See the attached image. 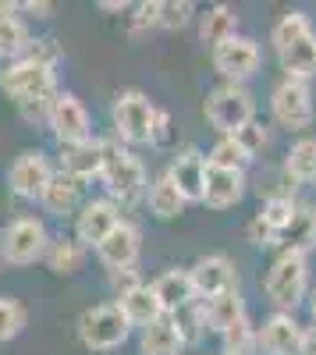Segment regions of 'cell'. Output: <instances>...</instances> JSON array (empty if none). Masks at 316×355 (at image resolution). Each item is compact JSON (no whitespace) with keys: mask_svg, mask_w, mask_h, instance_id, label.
<instances>
[{"mask_svg":"<svg viewBox=\"0 0 316 355\" xmlns=\"http://www.w3.org/2000/svg\"><path fill=\"white\" fill-rule=\"evenodd\" d=\"M146 202H150V214L157 217V220H175V217H182L185 214V199H182V192L167 182V174H160L157 182L146 189Z\"/></svg>","mask_w":316,"mask_h":355,"instance_id":"83f0119b","label":"cell"},{"mask_svg":"<svg viewBox=\"0 0 316 355\" xmlns=\"http://www.w3.org/2000/svg\"><path fill=\"white\" fill-rule=\"evenodd\" d=\"M61 171L71 174L75 182H93L103 171V139L93 135L85 142H75V146H61Z\"/></svg>","mask_w":316,"mask_h":355,"instance_id":"ac0fdd59","label":"cell"},{"mask_svg":"<svg viewBox=\"0 0 316 355\" xmlns=\"http://www.w3.org/2000/svg\"><path fill=\"white\" fill-rule=\"evenodd\" d=\"M43 259H46V266L53 274H75V270H82V263H85V249L75 239H50Z\"/></svg>","mask_w":316,"mask_h":355,"instance_id":"1f68e13d","label":"cell"},{"mask_svg":"<svg viewBox=\"0 0 316 355\" xmlns=\"http://www.w3.org/2000/svg\"><path fill=\"white\" fill-rule=\"evenodd\" d=\"M260 345H256V323L249 316H242L235 327H227L220 334V355H256Z\"/></svg>","mask_w":316,"mask_h":355,"instance_id":"d6a6232c","label":"cell"},{"mask_svg":"<svg viewBox=\"0 0 316 355\" xmlns=\"http://www.w3.org/2000/svg\"><path fill=\"white\" fill-rule=\"evenodd\" d=\"M82 202H85L82 199V182H75V178L64 174V171H53L50 185L40 196V206L50 217H71V214H78Z\"/></svg>","mask_w":316,"mask_h":355,"instance_id":"ffe728a7","label":"cell"},{"mask_svg":"<svg viewBox=\"0 0 316 355\" xmlns=\"http://www.w3.org/2000/svg\"><path fill=\"white\" fill-rule=\"evenodd\" d=\"M284 182L295 185H316V139L302 135L292 142L288 157H284Z\"/></svg>","mask_w":316,"mask_h":355,"instance_id":"cb8c5ba5","label":"cell"},{"mask_svg":"<svg viewBox=\"0 0 316 355\" xmlns=\"http://www.w3.org/2000/svg\"><path fill=\"white\" fill-rule=\"evenodd\" d=\"M50 231L40 217H15L0 227V263L11 266H33L46 256Z\"/></svg>","mask_w":316,"mask_h":355,"instance_id":"52a82bcc","label":"cell"},{"mask_svg":"<svg viewBox=\"0 0 316 355\" xmlns=\"http://www.w3.org/2000/svg\"><path fill=\"white\" fill-rule=\"evenodd\" d=\"M167 320H170V327L178 331V338H182L185 348L188 345H199V341H203V334H207V320H203V306H199V299L188 302V306H182V309H175V313H167Z\"/></svg>","mask_w":316,"mask_h":355,"instance_id":"4dcf8cb0","label":"cell"},{"mask_svg":"<svg viewBox=\"0 0 316 355\" xmlns=\"http://www.w3.org/2000/svg\"><path fill=\"white\" fill-rule=\"evenodd\" d=\"M107 284L114 291V302H118V299H125L128 291H135L139 284H146V281H142V274L135 270V266H128V270H107Z\"/></svg>","mask_w":316,"mask_h":355,"instance_id":"f35d334b","label":"cell"},{"mask_svg":"<svg viewBox=\"0 0 316 355\" xmlns=\"http://www.w3.org/2000/svg\"><path fill=\"white\" fill-rule=\"evenodd\" d=\"M46 128L53 132V139L61 146H75L93 139V121H89V110L82 107V100L75 93H57L50 100V117H46Z\"/></svg>","mask_w":316,"mask_h":355,"instance_id":"8fae6325","label":"cell"},{"mask_svg":"<svg viewBox=\"0 0 316 355\" xmlns=\"http://www.w3.org/2000/svg\"><path fill=\"white\" fill-rule=\"evenodd\" d=\"M245 242L256 245V249H267V245H277V234H274L260 217H252V220L245 224Z\"/></svg>","mask_w":316,"mask_h":355,"instance_id":"b9f144b4","label":"cell"},{"mask_svg":"<svg viewBox=\"0 0 316 355\" xmlns=\"http://www.w3.org/2000/svg\"><path fill=\"white\" fill-rule=\"evenodd\" d=\"M139 252H142V231L132 220H121L96 245V259L107 266V270H128V266H135Z\"/></svg>","mask_w":316,"mask_h":355,"instance_id":"2e32d148","label":"cell"},{"mask_svg":"<svg viewBox=\"0 0 316 355\" xmlns=\"http://www.w3.org/2000/svg\"><path fill=\"white\" fill-rule=\"evenodd\" d=\"M199 306H203L207 331H213V334H224L227 327H235L242 316H249V313H245V299H242L238 288L220 291V295H213V299H203Z\"/></svg>","mask_w":316,"mask_h":355,"instance_id":"603a6c76","label":"cell"},{"mask_svg":"<svg viewBox=\"0 0 316 355\" xmlns=\"http://www.w3.org/2000/svg\"><path fill=\"white\" fill-rule=\"evenodd\" d=\"M306 306H309V316H313V323H316V288L309 291V299H306Z\"/></svg>","mask_w":316,"mask_h":355,"instance_id":"7dc6e473","label":"cell"},{"mask_svg":"<svg viewBox=\"0 0 316 355\" xmlns=\"http://www.w3.org/2000/svg\"><path fill=\"white\" fill-rule=\"evenodd\" d=\"M295 210H299V199L295 196H270V199H263V206H260V217L274 234H281L284 227L292 224V217H295Z\"/></svg>","mask_w":316,"mask_h":355,"instance_id":"836d02e7","label":"cell"},{"mask_svg":"<svg viewBox=\"0 0 316 355\" xmlns=\"http://www.w3.org/2000/svg\"><path fill=\"white\" fill-rule=\"evenodd\" d=\"M302 355H316V323L302 331Z\"/></svg>","mask_w":316,"mask_h":355,"instance_id":"ee69618b","label":"cell"},{"mask_svg":"<svg viewBox=\"0 0 316 355\" xmlns=\"http://www.w3.org/2000/svg\"><path fill=\"white\" fill-rule=\"evenodd\" d=\"M157 11H160L157 0H146V4L135 8V15H132V40H142L150 28H157Z\"/></svg>","mask_w":316,"mask_h":355,"instance_id":"ab89813d","label":"cell"},{"mask_svg":"<svg viewBox=\"0 0 316 355\" xmlns=\"http://www.w3.org/2000/svg\"><path fill=\"white\" fill-rule=\"evenodd\" d=\"M75 331H78V341L89 352H114V348H121L132 338V323L125 320L118 302H103V306L85 309L78 316Z\"/></svg>","mask_w":316,"mask_h":355,"instance_id":"8992f818","label":"cell"},{"mask_svg":"<svg viewBox=\"0 0 316 355\" xmlns=\"http://www.w3.org/2000/svg\"><path fill=\"white\" fill-rule=\"evenodd\" d=\"M213 71L231 82V85H245L256 71H260V46L252 36H231L220 46H213Z\"/></svg>","mask_w":316,"mask_h":355,"instance_id":"30bf717a","label":"cell"},{"mask_svg":"<svg viewBox=\"0 0 316 355\" xmlns=\"http://www.w3.org/2000/svg\"><path fill=\"white\" fill-rule=\"evenodd\" d=\"M245 196V174L242 171H220V167H207V185H203V206L210 210H231Z\"/></svg>","mask_w":316,"mask_h":355,"instance_id":"d6986e66","label":"cell"},{"mask_svg":"<svg viewBox=\"0 0 316 355\" xmlns=\"http://www.w3.org/2000/svg\"><path fill=\"white\" fill-rule=\"evenodd\" d=\"M28 323V309L18 302V299H8V295H0V345L15 341Z\"/></svg>","mask_w":316,"mask_h":355,"instance_id":"e575fe53","label":"cell"},{"mask_svg":"<svg viewBox=\"0 0 316 355\" xmlns=\"http://www.w3.org/2000/svg\"><path fill=\"white\" fill-rule=\"evenodd\" d=\"M28 43H33V33H28V25L18 15L0 18V61L4 64L18 61V57L28 50Z\"/></svg>","mask_w":316,"mask_h":355,"instance_id":"f546056e","label":"cell"},{"mask_svg":"<svg viewBox=\"0 0 316 355\" xmlns=\"http://www.w3.org/2000/svg\"><path fill=\"white\" fill-rule=\"evenodd\" d=\"M18 11H33V15H40V18H50V11H53V4H36V0H28V4H18Z\"/></svg>","mask_w":316,"mask_h":355,"instance_id":"7bdbcfd3","label":"cell"},{"mask_svg":"<svg viewBox=\"0 0 316 355\" xmlns=\"http://www.w3.org/2000/svg\"><path fill=\"white\" fill-rule=\"evenodd\" d=\"M192 18H195V4H188V0H164L157 11V28H164V33H182Z\"/></svg>","mask_w":316,"mask_h":355,"instance_id":"d590c367","label":"cell"},{"mask_svg":"<svg viewBox=\"0 0 316 355\" xmlns=\"http://www.w3.org/2000/svg\"><path fill=\"white\" fill-rule=\"evenodd\" d=\"M118 306H121L125 320L132 323V327H139V331H146L150 323H157L164 316V309H160V302H157V295H153L150 284H139L135 291H128L125 299H118Z\"/></svg>","mask_w":316,"mask_h":355,"instance_id":"484cf974","label":"cell"},{"mask_svg":"<svg viewBox=\"0 0 316 355\" xmlns=\"http://www.w3.org/2000/svg\"><path fill=\"white\" fill-rule=\"evenodd\" d=\"M203 114L213 132L220 135H238L252 117H256V96L249 93L245 85H231V82H220L207 93Z\"/></svg>","mask_w":316,"mask_h":355,"instance_id":"5b68a950","label":"cell"},{"mask_svg":"<svg viewBox=\"0 0 316 355\" xmlns=\"http://www.w3.org/2000/svg\"><path fill=\"white\" fill-rule=\"evenodd\" d=\"M263 291H267V302L274 306V313L295 316V309L306 306L309 299V256L281 252L263 277Z\"/></svg>","mask_w":316,"mask_h":355,"instance_id":"277c9868","label":"cell"},{"mask_svg":"<svg viewBox=\"0 0 316 355\" xmlns=\"http://www.w3.org/2000/svg\"><path fill=\"white\" fill-rule=\"evenodd\" d=\"M21 61H33V64H40V68L57 71V64H61V46H57V40H50V36L33 40V43H28V50L21 53Z\"/></svg>","mask_w":316,"mask_h":355,"instance_id":"8d00e7d4","label":"cell"},{"mask_svg":"<svg viewBox=\"0 0 316 355\" xmlns=\"http://www.w3.org/2000/svg\"><path fill=\"white\" fill-rule=\"evenodd\" d=\"M302 323L292 313H270L256 327V345L263 355H302Z\"/></svg>","mask_w":316,"mask_h":355,"instance_id":"5bb4252c","label":"cell"},{"mask_svg":"<svg viewBox=\"0 0 316 355\" xmlns=\"http://www.w3.org/2000/svg\"><path fill=\"white\" fill-rule=\"evenodd\" d=\"M150 288H153V295H157L164 316L175 313V309H182V306H188V302H195V288H192V277H188L185 266H170V270H164Z\"/></svg>","mask_w":316,"mask_h":355,"instance_id":"44dd1931","label":"cell"},{"mask_svg":"<svg viewBox=\"0 0 316 355\" xmlns=\"http://www.w3.org/2000/svg\"><path fill=\"white\" fill-rule=\"evenodd\" d=\"M114 139L125 146H157V117L160 107L142 89H121L110 103Z\"/></svg>","mask_w":316,"mask_h":355,"instance_id":"3957f363","label":"cell"},{"mask_svg":"<svg viewBox=\"0 0 316 355\" xmlns=\"http://www.w3.org/2000/svg\"><path fill=\"white\" fill-rule=\"evenodd\" d=\"M100 182L107 189V199L121 210H132L139 199H146V167L142 160L125 150L118 139H103V171H100Z\"/></svg>","mask_w":316,"mask_h":355,"instance_id":"7a4b0ae2","label":"cell"},{"mask_svg":"<svg viewBox=\"0 0 316 355\" xmlns=\"http://www.w3.org/2000/svg\"><path fill=\"white\" fill-rule=\"evenodd\" d=\"M270 43H274L284 78L309 82L316 75V28H313V18L306 11L281 15L274 33H270Z\"/></svg>","mask_w":316,"mask_h":355,"instance_id":"6da1fadb","label":"cell"},{"mask_svg":"<svg viewBox=\"0 0 316 355\" xmlns=\"http://www.w3.org/2000/svg\"><path fill=\"white\" fill-rule=\"evenodd\" d=\"M313 89L309 82H299V78H281L270 93V117L274 125L284 128V132H306L313 125Z\"/></svg>","mask_w":316,"mask_h":355,"instance_id":"ba28073f","label":"cell"},{"mask_svg":"<svg viewBox=\"0 0 316 355\" xmlns=\"http://www.w3.org/2000/svg\"><path fill=\"white\" fill-rule=\"evenodd\" d=\"M100 11H128V4H125V0H103Z\"/></svg>","mask_w":316,"mask_h":355,"instance_id":"f6af8a7d","label":"cell"},{"mask_svg":"<svg viewBox=\"0 0 316 355\" xmlns=\"http://www.w3.org/2000/svg\"><path fill=\"white\" fill-rule=\"evenodd\" d=\"M188 277H192V288H195V299H213L220 291H231L238 288V270L227 256H203L188 266Z\"/></svg>","mask_w":316,"mask_h":355,"instance_id":"9a60e30c","label":"cell"},{"mask_svg":"<svg viewBox=\"0 0 316 355\" xmlns=\"http://www.w3.org/2000/svg\"><path fill=\"white\" fill-rule=\"evenodd\" d=\"M182 338L170 327V320L160 316L146 331H139V355H182Z\"/></svg>","mask_w":316,"mask_h":355,"instance_id":"4316f807","label":"cell"},{"mask_svg":"<svg viewBox=\"0 0 316 355\" xmlns=\"http://www.w3.org/2000/svg\"><path fill=\"white\" fill-rule=\"evenodd\" d=\"M0 270H4V263H0Z\"/></svg>","mask_w":316,"mask_h":355,"instance_id":"c3c4849f","label":"cell"},{"mask_svg":"<svg viewBox=\"0 0 316 355\" xmlns=\"http://www.w3.org/2000/svg\"><path fill=\"white\" fill-rule=\"evenodd\" d=\"M167 182L182 192L185 202H199L203 199V185H207V157L199 150H185L170 160V167L164 171Z\"/></svg>","mask_w":316,"mask_h":355,"instance_id":"e0dca14e","label":"cell"},{"mask_svg":"<svg viewBox=\"0 0 316 355\" xmlns=\"http://www.w3.org/2000/svg\"><path fill=\"white\" fill-rule=\"evenodd\" d=\"M235 139L242 142V150H245V153L256 160V157H260V153L267 150V146H270V128L260 121V117H252V121H249V125H245Z\"/></svg>","mask_w":316,"mask_h":355,"instance_id":"74e56055","label":"cell"},{"mask_svg":"<svg viewBox=\"0 0 316 355\" xmlns=\"http://www.w3.org/2000/svg\"><path fill=\"white\" fill-rule=\"evenodd\" d=\"M57 96V93H53ZM53 96H40V100H21V103H15L18 107V114L25 117L28 125H46V117H50V100Z\"/></svg>","mask_w":316,"mask_h":355,"instance_id":"60d3db41","label":"cell"},{"mask_svg":"<svg viewBox=\"0 0 316 355\" xmlns=\"http://www.w3.org/2000/svg\"><path fill=\"white\" fill-rule=\"evenodd\" d=\"M277 245L281 252H299V256H309L316 249V206L313 202H299L292 224L277 234Z\"/></svg>","mask_w":316,"mask_h":355,"instance_id":"7402d4cb","label":"cell"},{"mask_svg":"<svg viewBox=\"0 0 316 355\" xmlns=\"http://www.w3.org/2000/svg\"><path fill=\"white\" fill-rule=\"evenodd\" d=\"M53 178V164L43 150H25L15 157V164L8 167V189L18 196V199H28V202H40L43 189L50 185Z\"/></svg>","mask_w":316,"mask_h":355,"instance_id":"7c38bea8","label":"cell"},{"mask_svg":"<svg viewBox=\"0 0 316 355\" xmlns=\"http://www.w3.org/2000/svg\"><path fill=\"white\" fill-rule=\"evenodd\" d=\"M0 89L15 100V103H21V100H40V96H53L57 93V71H50V68H40V64H33V61H11V64H4L0 68Z\"/></svg>","mask_w":316,"mask_h":355,"instance_id":"9c48e42d","label":"cell"},{"mask_svg":"<svg viewBox=\"0 0 316 355\" xmlns=\"http://www.w3.org/2000/svg\"><path fill=\"white\" fill-rule=\"evenodd\" d=\"M121 220H125L121 206H114L110 199H85L75 214V242L82 249H89V245L96 249Z\"/></svg>","mask_w":316,"mask_h":355,"instance_id":"4fadbf2b","label":"cell"},{"mask_svg":"<svg viewBox=\"0 0 316 355\" xmlns=\"http://www.w3.org/2000/svg\"><path fill=\"white\" fill-rule=\"evenodd\" d=\"M11 15H18V4L15 0H0V18H11Z\"/></svg>","mask_w":316,"mask_h":355,"instance_id":"bcb514c9","label":"cell"},{"mask_svg":"<svg viewBox=\"0 0 316 355\" xmlns=\"http://www.w3.org/2000/svg\"><path fill=\"white\" fill-rule=\"evenodd\" d=\"M231 36H238V11L231 4H213L207 8V15H199V40L210 50Z\"/></svg>","mask_w":316,"mask_h":355,"instance_id":"d4e9b609","label":"cell"},{"mask_svg":"<svg viewBox=\"0 0 316 355\" xmlns=\"http://www.w3.org/2000/svg\"><path fill=\"white\" fill-rule=\"evenodd\" d=\"M207 157V167H220V171H242L245 174V167L252 164V157L242 150V142L235 139V135H220L213 146H210V153H203Z\"/></svg>","mask_w":316,"mask_h":355,"instance_id":"f1b7e54d","label":"cell"}]
</instances>
